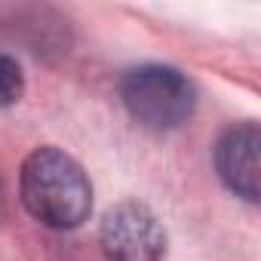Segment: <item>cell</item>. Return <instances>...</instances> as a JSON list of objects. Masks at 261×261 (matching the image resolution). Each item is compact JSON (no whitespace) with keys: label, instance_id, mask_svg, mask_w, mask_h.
I'll return each instance as SVG.
<instances>
[{"label":"cell","instance_id":"obj_1","mask_svg":"<svg viewBox=\"0 0 261 261\" xmlns=\"http://www.w3.org/2000/svg\"><path fill=\"white\" fill-rule=\"evenodd\" d=\"M22 203L40 224L71 230L89 218L92 188L77 160L59 148H40L22 166Z\"/></svg>","mask_w":261,"mask_h":261},{"label":"cell","instance_id":"obj_2","mask_svg":"<svg viewBox=\"0 0 261 261\" xmlns=\"http://www.w3.org/2000/svg\"><path fill=\"white\" fill-rule=\"evenodd\" d=\"M120 98L129 117L151 133L178 129L197 105L191 80L166 65H142L126 71V77L120 80Z\"/></svg>","mask_w":261,"mask_h":261},{"label":"cell","instance_id":"obj_3","mask_svg":"<svg viewBox=\"0 0 261 261\" xmlns=\"http://www.w3.org/2000/svg\"><path fill=\"white\" fill-rule=\"evenodd\" d=\"M101 246L111 261H160L166 233L145 203H120L101 221Z\"/></svg>","mask_w":261,"mask_h":261},{"label":"cell","instance_id":"obj_4","mask_svg":"<svg viewBox=\"0 0 261 261\" xmlns=\"http://www.w3.org/2000/svg\"><path fill=\"white\" fill-rule=\"evenodd\" d=\"M258 148L261 133L255 123H237L215 145V166L221 181L243 200H258Z\"/></svg>","mask_w":261,"mask_h":261},{"label":"cell","instance_id":"obj_5","mask_svg":"<svg viewBox=\"0 0 261 261\" xmlns=\"http://www.w3.org/2000/svg\"><path fill=\"white\" fill-rule=\"evenodd\" d=\"M22 86H25L22 68L16 65V59H10V56L0 53V108H7V105L19 101Z\"/></svg>","mask_w":261,"mask_h":261}]
</instances>
